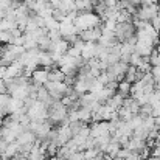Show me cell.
Instances as JSON below:
<instances>
[{
	"instance_id": "1",
	"label": "cell",
	"mask_w": 160,
	"mask_h": 160,
	"mask_svg": "<svg viewBox=\"0 0 160 160\" xmlns=\"http://www.w3.org/2000/svg\"><path fill=\"white\" fill-rule=\"evenodd\" d=\"M73 25L78 30V33H81V31H86L90 28H97V27L103 25V22L98 14L90 11V12H78L76 19L73 20Z\"/></svg>"
},
{
	"instance_id": "2",
	"label": "cell",
	"mask_w": 160,
	"mask_h": 160,
	"mask_svg": "<svg viewBox=\"0 0 160 160\" xmlns=\"http://www.w3.org/2000/svg\"><path fill=\"white\" fill-rule=\"evenodd\" d=\"M67 113H68V109L64 106L61 101H53V104L48 107V121L53 126L59 124V123H62L67 118Z\"/></svg>"
},
{
	"instance_id": "3",
	"label": "cell",
	"mask_w": 160,
	"mask_h": 160,
	"mask_svg": "<svg viewBox=\"0 0 160 160\" xmlns=\"http://www.w3.org/2000/svg\"><path fill=\"white\" fill-rule=\"evenodd\" d=\"M132 36H135V27L132 25V22L117 23V27H115V39H117V42H120V44L126 42Z\"/></svg>"
},
{
	"instance_id": "4",
	"label": "cell",
	"mask_w": 160,
	"mask_h": 160,
	"mask_svg": "<svg viewBox=\"0 0 160 160\" xmlns=\"http://www.w3.org/2000/svg\"><path fill=\"white\" fill-rule=\"evenodd\" d=\"M160 8L159 5H148V6H140L135 12V19L143 20V22H151L157 14H159Z\"/></svg>"
},
{
	"instance_id": "5",
	"label": "cell",
	"mask_w": 160,
	"mask_h": 160,
	"mask_svg": "<svg viewBox=\"0 0 160 160\" xmlns=\"http://www.w3.org/2000/svg\"><path fill=\"white\" fill-rule=\"evenodd\" d=\"M101 27H97V28H90V30H86V31H81L79 33V39L84 41V42H98L100 36H101Z\"/></svg>"
},
{
	"instance_id": "6",
	"label": "cell",
	"mask_w": 160,
	"mask_h": 160,
	"mask_svg": "<svg viewBox=\"0 0 160 160\" xmlns=\"http://www.w3.org/2000/svg\"><path fill=\"white\" fill-rule=\"evenodd\" d=\"M31 82L36 86H45L48 82V70L47 68H36L31 75Z\"/></svg>"
},
{
	"instance_id": "7",
	"label": "cell",
	"mask_w": 160,
	"mask_h": 160,
	"mask_svg": "<svg viewBox=\"0 0 160 160\" xmlns=\"http://www.w3.org/2000/svg\"><path fill=\"white\" fill-rule=\"evenodd\" d=\"M22 72H23V67L16 61V62H12V64H9L6 67V75H5L3 81H11V79H14L17 76H22Z\"/></svg>"
},
{
	"instance_id": "8",
	"label": "cell",
	"mask_w": 160,
	"mask_h": 160,
	"mask_svg": "<svg viewBox=\"0 0 160 160\" xmlns=\"http://www.w3.org/2000/svg\"><path fill=\"white\" fill-rule=\"evenodd\" d=\"M97 42H86L84 44V48L81 50V58L82 61H90L93 58H97Z\"/></svg>"
},
{
	"instance_id": "9",
	"label": "cell",
	"mask_w": 160,
	"mask_h": 160,
	"mask_svg": "<svg viewBox=\"0 0 160 160\" xmlns=\"http://www.w3.org/2000/svg\"><path fill=\"white\" fill-rule=\"evenodd\" d=\"M34 140H36V135H34L33 132H30V131H23L20 135H17L16 143H17L19 146H25V145H33Z\"/></svg>"
},
{
	"instance_id": "10",
	"label": "cell",
	"mask_w": 160,
	"mask_h": 160,
	"mask_svg": "<svg viewBox=\"0 0 160 160\" xmlns=\"http://www.w3.org/2000/svg\"><path fill=\"white\" fill-rule=\"evenodd\" d=\"M28 86H30V84H28ZM28 86H17L9 97H11V98H16V100H20V101H25L27 98H30Z\"/></svg>"
},
{
	"instance_id": "11",
	"label": "cell",
	"mask_w": 160,
	"mask_h": 160,
	"mask_svg": "<svg viewBox=\"0 0 160 160\" xmlns=\"http://www.w3.org/2000/svg\"><path fill=\"white\" fill-rule=\"evenodd\" d=\"M143 148H146V140H142V138H137V137H131L129 138V145H128V149L129 151H142Z\"/></svg>"
},
{
	"instance_id": "12",
	"label": "cell",
	"mask_w": 160,
	"mask_h": 160,
	"mask_svg": "<svg viewBox=\"0 0 160 160\" xmlns=\"http://www.w3.org/2000/svg\"><path fill=\"white\" fill-rule=\"evenodd\" d=\"M115 93H117V90H112V89H109V87H106V86H104V87H103V90H100V92L95 95V98H97V100L103 104V103H106L109 98H112Z\"/></svg>"
},
{
	"instance_id": "13",
	"label": "cell",
	"mask_w": 160,
	"mask_h": 160,
	"mask_svg": "<svg viewBox=\"0 0 160 160\" xmlns=\"http://www.w3.org/2000/svg\"><path fill=\"white\" fill-rule=\"evenodd\" d=\"M68 47H70V44L67 42V41H64V39H61L59 42H56L52 45V48H50V52H53V53H58V54H65L67 53V50H68Z\"/></svg>"
},
{
	"instance_id": "14",
	"label": "cell",
	"mask_w": 160,
	"mask_h": 160,
	"mask_svg": "<svg viewBox=\"0 0 160 160\" xmlns=\"http://www.w3.org/2000/svg\"><path fill=\"white\" fill-rule=\"evenodd\" d=\"M123 107H126V109H128L132 115H138L140 106H138V103H137L134 98H131V97L124 98V101H123Z\"/></svg>"
},
{
	"instance_id": "15",
	"label": "cell",
	"mask_w": 160,
	"mask_h": 160,
	"mask_svg": "<svg viewBox=\"0 0 160 160\" xmlns=\"http://www.w3.org/2000/svg\"><path fill=\"white\" fill-rule=\"evenodd\" d=\"M123 101H124V98H123L121 95L115 93L112 98H109L106 101V106H109L112 110H118L120 107H123Z\"/></svg>"
},
{
	"instance_id": "16",
	"label": "cell",
	"mask_w": 160,
	"mask_h": 160,
	"mask_svg": "<svg viewBox=\"0 0 160 160\" xmlns=\"http://www.w3.org/2000/svg\"><path fill=\"white\" fill-rule=\"evenodd\" d=\"M39 65L45 67L47 70H48L50 67H54V62L48 52H41V53H39Z\"/></svg>"
},
{
	"instance_id": "17",
	"label": "cell",
	"mask_w": 160,
	"mask_h": 160,
	"mask_svg": "<svg viewBox=\"0 0 160 160\" xmlns=\"http://www.w3.org/2000/svg\"><path fill=\"white\" fill-rule=\"evenodd\" d=\"M120 149H121L120 143H118V142H113V140H110V143L107 145V148H106V151H104V154H107V156H109L110 159H115Z\"/></svg>"
},
{
	"instance_id": "18",
	"label": "cell",
	"mask_w": 160,
	"mask_h": 160,
	"mask_svg": "<svg viewBox=\"0 0 160 160\" xmlns=\"http://www.w3.org/2000/svg\"><path fill=\"white\" fill-rule=\"evenodd\" d=\"M64 78H65V75L59 68L48 70V81L50 82H64Z\"/></svg>"
},
{
	"instance_id": "19",
	"label": "cell",
	"mask_w": 160,
	"mask_h": 160,
	"mask_svg": "<svg viewBox=\"0 0 160 160\" xmlns=\"http://www.w3.org/2000/svg\"><path fill=\"white\" fill-rule=\"evenodd\" d=\"M131 86H132V84H129V82L124 81V79L120 81V82H118V87H117V93L121 95L123 98H128L129 93H131Z\"/></svg>"
},
{
	"instance_id": "20",
	"label": "cell",
	"mask_w": 160,
	"mask_h": 160,
	"mask_svg": "<svg viewBox=\"0 0 160 160\" xmlns=\"http://www.w3.org/2000/svg\"><path fill=\"white\" fill-rule=\"evenodd\" d=\"M19 152H20V146L16 143V142H12V143H9L8 145V148L5 149V156L8 157V159H12V157H16V156H19Z\"/></svg>"
},
{
	"instance_id": "21",
	"label": "cell",
	"mask_w": 160,
	"mask_h": 160,
	"mask_svg": "<svg viewBox=\"0 0 160 160\" xmlns=\"http://www.w3.org/2000/svg\"><path fill=\"white\" fill-rule=\"evenodd\" d=\"M90 120H92V112H90L89 109H86V107H79V109H78V121L87 123V121H90Z\"/></svg>"
},
{
	"instance_id": "22",
	"label": "cell",
	"mask_w": 160,
	"mask_h": 160,
	"mask_svg": "<svg viewBox=\"0 0 160 160\" xmlns=\"http://www.w3.org/2000/svg\"><path fill=\"white\" fill-rule=\"evenodd\" d=\"M117 117H118V120L120 121H124V123H128V121H131L132 120V113L126 109V107H120L118 110H117Z\"/></svg>"
},
{
	"instance_id": "23",
	"label": "cell",
	"mask_w": 160,
	"mask_h": 160,
	"mask_svg": "<svg viewBox=\"0 0 160 160\" xmlns=\"http://www.w3.org/2000/svg\"><path fill=\"white\" fill-rule=\"evenodd\" d=\"M27 159L28 160H45V154H42V152L39 151V148L33 146V148H31V151L28 152Z\"/></svg>"
},
{
	"instance_id": "24",
	"label": "cell",
	"mask_w": 160,
	"mask_h": 160,
	"mask_svg": "<svg viewBox=\"0 0 160 160\" xmlns=\"http://www.w3.org/2000/svg\"><path fill=\"white\" fill-rule=\"evenodd\" d=\"M44 28H45L47 31H58V30H59V22L54 20L53 17H48V19H45Z\"/></svg>"
},
{
	"instance_id": "25",
	"label": "cell",
	"mask_w": 160,
	"mask_h": 160,
	"mask_svg": "<svg viewBox=\"0 0 160 160\" xmlns=\"http://www.w3.org/2000/svg\"><path fill=\"white\" fill-rule=\"evenodd\" d=\"M149 64H151V67H160V54L156 48L149 54Z\"/></svg>"
},
{
	"instance_id": "26",
	"label": "cell",
	"mask_w": 160,
	"mask_h": 160,
	"mask_svg": "<svg viewBox=\"0 0 160 160\" xmlns=\"http://www.w3.org/2000/svg\"><path fill=\"white\" fill-rule=\"evenodd\" d=\"M100 152H101V151H100V149H97V148L86 149V151H82V154H84V160H95V157H97Z\"/></svg>"
},
{
	"instance_id": "27",
	"label": "cell",
	"mask_w": 160,
	"mask_h": 160,
	"mask_svg": "<svg viewBox=\"0 0 160 160\" xmlns=\"http://www.w3.org/2000/svg\"><path fill=\"white\" fill-rule=\"evenodd\" d=\"M151 64L149 62H143V59H142V62L137 65V72H140L142 75H145V73H149L151 72Z\"/></svg>"
},
{
	"instance_id": "28",
	"label": "cell",
	"mask_w": 160,
	"mask_h": 160,
	"mask_svg": "<svg viewBox=\"0 0 160 160\" xmlns=\"http://www.w3.org/2000/svg\"><path fill=\"white\" fill-rule=\"evenodd\" d=\"M12 41V34L11 31H0V44H11Z\"/></svg>"
},
{
	"instance_id": "29",
	"label": "cell",
	"mask_w": 160,
	"mask_h": 160,
	"mask_svg": "<svg viewBox=\"0 0 160 160\" xmlns=\"http://www.w3.org/2000/svg\"><path fill=\"white\" fill-rule=\"evenodd\" d=\"M128 123H129V126H131L132 129H137V128H140V126H142L143 118H142L140 115H134V117H132V120H131V121H128Z\"/></svg>"
},
{
	"instance_id": "30",
	"label": "cell",
	"mask_w": 160,
	"mask_h": 160,
	"mask_svg": "<svg viewBox=\"0 0 160 160\" xmlns=\"http://www.w3.org/2000/svg\"><path fill=\"white\" fill-rule=\"evenodd\" d=\"M82 126H84V123H81V121H72V123H68V128H70V131H72L73 135H76L81 131Z\"/></svg>"
},
{
	"instance_id": "31",
	"label": "cell",
	"mask_w": 160,
	"mask_h": 160,
	"mask_svg": "<svg viewBox=\"0 0 160 160\" xmlns=\"http://www.w3.org/2000/svg\"><path fill=\"white\" fill-rule=\"evenodd\" d=\"M47 36H48V39L52 41V44H56V42H59V41L62 39V36H61L59 30H58V31H48V33H47Z\"/></svg>"
},
{
	"instance_id": "32",
	"label": "cell",
	"mask_w": 160,
	"mask_h": 160,
	"mask_svg": "<svg viewBox=\"0 0 160 160\" xmlns=\"http://www.w3.org/2000/svg\"><path fill=\"white\" fill-rule=\"evenodd\" d=\"M103 87H104V86H103L101 82H98V81L95 79V82H93V84L90 86V89H89V92H90V93H93V95H97V93H98L100 90H103Z\"/></svg>"
},
{
	"instance_id": "33",
	"label": "cell",
	"mask_w": 160,
	"mask_h": 160,
	"mask_svg": "<svg viewBox=\"0 0 160 160\" xmlns=\"http://www.w3.org/2000/svg\"><path fill=\"white\" fill-rule=\"evenodd\" d=\"M142 62V56L140 54H137L135 52L131 54V59H129V65H134V67H137L138 64Z\"/></svg>"
},
{
	"instance_id": "34",
	"label": "cell",
	"mask_w": 160,
	"mask_h": 160,
	"mask_svg": "<svg viewBox=\"0 0 160 160\" xmlns=\"http://www.w3.org/2000/svg\"><path fill=\"white\" fill-rule=\"evenodd\" d=\"M151 75L156 84H160V67H152L151 68Z\"/></svg>"
},
{
	"instance_id": "35",
	"label": "cell",
	"mask_w": 160,
	"mask_h": 160,
	"mask_svg": "<svg viewBox=\"0 0 160 160\" xmlns=\"http://www.w3.org/2000/svg\"><path fill=\"white\" fill-rule=\"evenodd\" d=\"M149 23H151V25H152V28H154V30L159 33V30H160V11H159V14H157V16H156V17H154L151 22H149Z\"/></svg>"
},
{
	"instance_id": "36",
	"label": "cell",
	"mask_w": 160,
	"mask_h": 160,
	"mask_svg": "<svg viewBox=\"0 0 160 160\" xmlns=\"http://www.w3.org/2000/svg\"><path fill=\"white\" fill-rule=\"evenodd\" d=\"M70 58H81V52L79 50H76V48H73V47H68V50H67V53Z\"/></svg>"
},
{
	"instance_id": "37",
	"label": "cell",
	"mask_w": 160,
	"mask_h": 160,
	"mask_svg": "<svg viewBox=\"0 0 160 160\" xmlns=\"http://www.w3.org/2000/svg\"><path fill=\"white\" fill-rule=\"evenodd\" d=\"M84 44H86V42H84V41H81V39H78V41H75V42H73V44H72V47H73V48H76V50H79V52H81V50H82V48H84Z\"/></svg>"
},
{
	"instance_id": "38",
	"label": "cell",
	"mask_w": 160,
	"mask_h": 160,
	"mask_svg": "<svg viewBox=\"0 0 160 160\" xmlns=\"http://www.w3.org/2000/svg\"><path fill=\"white\" fill-rule=\"evenodd\" d=\"M124 160H140V156H138L137 151H129V154L126 156Z\"/></svg>"
},
{
	"instance_id": "39",
	"label": "cell",
	"mask_w": 160,
	"mask_h": 160,
	"mask_svg": "<svg viewBox=\"0 0 160 160\" xmlns=\"http://www.w3.org/2000/svg\"><path fill=\"white\" fill-rule=\"evenodd\" d=\"M128 154H129V149H126V148H121V149H120V151H118V154H117V157H118V159H126V156H128Z\"/></svg>"
},
{
	"instance_id": "40",
	"label": "cell",
	"mask_w": 160,
	"mask_h": 160,
	"mask_svg": "<svg viewBox=\"0 0 160 160\" xmlns=\"http://www.w3.org/2000/svg\"><path fill=\"white\" fill-rule=\"evenodd\" d=\"M151 117H160V103H157L156 106H152V115Z\"/></svg>"
},
{
	"instance_id": "41",
	"label": "cell",
	"mask_w": 160,
	"mask_h": 160,
	"mask_svg": "<svg viewBox=\"0 0 160 160\" xmlns=\"http://www.w3.org/2000/svg\"><path fill=\"white\" fill-rule=\"evenodd\" d=\"M149 157H160V146H154L151 149V156Z\"/></svg>"
},
{
	"instance_id": "42",
	"label": "cell",
	"mask_w": 160,
	"mask_h": 160,
	"mask_svg": "<svg viewBox=\"0 0 160 160\" xmlns=\"http://www.w3.org/2000/svg\"><path fill=\"white\" fill-rule=\"evenodd\" d=\"M146 160H160V157H148Z\"/></svg>"
},
{
	"instance_id": "43",
	"label": "cell",
	"mask_w": 160,
	"mask_h": 160,
	"mask_svg": "<svg viewBox=\"0 0 160 160\" xmlns=\"http://www.w3.org/2000/svg\"><path fill=\"white\" fill-rule=\"evenodd\" d=\"M48 160H59V159H58V157L54 156V157H48Z\"/></svg>"
},
{
	"instance_id": "44",
	"label": "cell",
	"mask_w": 160,
	"mask_h": 160,
	"mask_svg": "<svg viewBox=\"0 0 160 160\" xmlns=\"http://www.w3.org/2000/svg\"><path fill=\"white\" fill-rule=\"evenodd\" d=\"M2 50H3V47H2V44H0V56H2Z\"/></svg>"
},
{
	"instance_id": "45",
	"label": "cell",
	"mask_w": 160,
	"mask_h": 160,
	"mask_svg": "<svg viewBox=\"0 0 160 160\" xmlns=\"http://www.w3.org/2000/svg\"><path fill=\"white\" fill-rule=\"evenodd\" d=\"M112 160H123V159H118V157H115V159H112Z\"/></svg>"
},
{
	"instance_id": "46",
	"label": "cell",
	"mask_w": 160,
	"mask_h": 160,
	"mask_svg": "<svg viewBox=\"0 0 160 160\" xmlns=\"http://www.w3.org/2000/svg\"><path fill=\"white\" fill-rule=\"evenodd\" d=\"M140 160H146V159H140Z\"/></svg>"
}]
</instances>
